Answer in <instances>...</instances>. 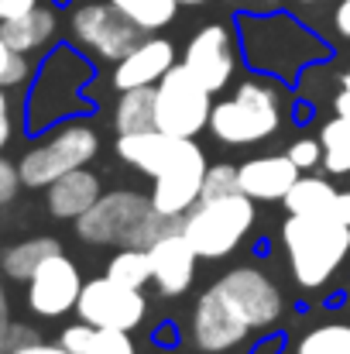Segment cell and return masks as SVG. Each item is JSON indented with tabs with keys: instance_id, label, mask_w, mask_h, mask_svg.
<instances>
[{
	"instance_id": "obj_2",
	"label": "cell",
	"mask_w": 350,
	"mask_h": 354,
	"mask_svg": "<svg viewBox=\"0 0 350 354\" xmlns=\"http://www.w3.org/2000/svg\"><path fill=\"white\" fill-rule=\"evenodd\" d=\"M90 80H93V66H90L86 52H79L76 45H59V48L45 52V62L38 66V73L31 80L28 104H24L28 131L41 134V131L55 127L59 120L86 114L83 86Z\"/></svg>"
},
{
	"instance_id": "obj_9",
	"label": "cell",
	"mask_w": 350,
	"mask_h": 354,
	"mask_svg": "<svg viewBox=\"0 0 350 354\" xmlns=\"http://www.w3.org/2000/svg\"><path fill=\"white\" fill-rule=\"evenodd\" d=\"M213 286L227 296V303L240 313V320L251 330H271L285 317V296H282L278 282L254 265H240V268L224 272Z\"/></svg>"
},
{
	"instance_id": "obj_11",
	"label": "cell",
	"mask_w": 350,
	"mask_h": 354,
	"mask_svg": "<svg viewBox=\"0 0 350 354\" xmlns=\"http://www.w3.org/2000/svg\"><path fill=\"white\" fill-rule=\"evenodd\" d=\"M79 292H83V275H79V265L66 251H55L52 258H45L38 272L24 282V303L31 317L38 320H62L76 313Z\"/></svg>"
},
{
	"instance_id": "obj_28",
	"label": "cell",
	"mask_w": 350,
	"mask_h": 354,
	"mask_svg": "<svg viewBox=\"0 0 350 354\" xmlns=\"http://www.w3.org/2000/svg\"><path fill=\"white\" fill-rule=\"evenodd\" d=\"M124 17H130L144 35L151 31H162L175 21V10H179V0H110Z\"/></svg>"
},
{
	"instance_id": "obj_19",
	"label": "cell",
	"mask_w": 350,
	"mask_h": 354,
	"mask_svg": "<svg viewBox=\"0 0 350 354\" xmlns=\"http://www.w3.org/2000/svg\"><path fill=\"white\" fill-rule=\"evenodd\" d=\"M299 165L282 151V155H254L244 165H237V183L240 193H247L254 203H275L285 200V193L299 179Z\"/></svg>"
},
{
	"instance_id": "obj_1",
	"label": "cell",
	"mask_w": 350,
	"mask_h": 354,
	"mask_svg": "<svg viewBox=\"0 0 350 354\" xmlns=\"http://www.w3.org/2000/svg\"><path fill=\"white\" fill-rule=\"evenodd\" d=\"M289 120V100L275 76H244L224 100H213L206 131L231 148H247L275 138Z\"/></svg>"
},
{
	"instance_id": "obj_4",
	"label": "cell",
	"mask_w": 350,
	"mask_h": 354,
	"mask_svg": "<svg viewBox=\"0 0 350 354\" xmlns=\"http://www.w3.org/2000/svg\"><path fill=\"white\" fill-rule=\"evenodd\" d=\"M168 224L151 207V196L110 189L76 221V237L93 248H148Z\"/></svg>"
},
{
	"instance_id": "obj_10",
	"label": "cell",
	"mask_w": 350,
	"mask_h": 354,
	"mask_svg": "<svg viewBox=\"0 0 350 354\" xmlns=\"http://www.w3.org/2000/svg\"><path fill=\"white\" fill-rule=\"evenodd\" d=\"M240 28L244 31H254V35H261V38H268V41H275V52H268L257 66H254V73H264V76H282V80H292V76H299L306 66H313L320 55H323V48H320V41L306 31V28H299L295 21H289L285 14H275V17H264V21H240Z\"/></svg>"
},
{
	"instance_id": "obj_26",
	"label": "cell",
	"mask_w": 350,
	"mask_h": 354,
	"mask_svg": "<svg viewBox=\"0 0 350 354\" xmlns=\"http://www.w3.org/2000/svg\"><path fill=\"white\" fill-rule=\"evenodd\" d=\"M320 141L327 176H350V111H333V118L320 127Z\"/></svg>"
},
{
	"instance_id": "obj_20",
	"label": "cell",
	"mask_w": 350,
	"mask_h": 354,
	"mask_svg": "<svg viewBox=\"0 0 350 354\" xmlns=\"http://www.w3.org/2000/svg\"><path fill=\"white\" fill-rule=\"evenodd\" d=\"M100 196H104L100 176L83 165V169H72V172L59 176L52 186H45V210L55 221H72L76 224Z\"/></svg>"
},
{
	"instance_id": "obj_37",
	"label": "cell",
	"mask_w": 350,
	"mask_h": 354,
	"mask_svg": "<svg viewBox=\"0 0 350 354\" xmlns=\"http://www.w3.org/2000/svg\"><path fill=\"white\" fill-rule=\"evenodd\" d=\"M333 28H337L340 38L350 41V0H340V3H337V10H333Z\"/></svg>"
},
{
	"instance_id": "obj_35",
	"label": "cell",
	"mask_w": 350,
	"mask_h": 354,
	"mask_svg": "<svg viewBox=\"0 0 350 354\" xmlns=\"http://www.w3.org/2000/svg\"><path fill=\"white\" fill-rule=\"evenodd\" d=\"M35 341H41V337H38V330H35L31 324H17V320H14V330H10V348H7V351L24 348V344H35Z\"/></svg>"
},
{
	"instance_id": "obj_36",
	"label": "cell",
	"mask_w": 350,
	"mask_h": 354,
	"mask_svg": "<svg viewBox=\"0 0 350 354\" xmlns=\"http://www.w3.org/2000/svg\"><path fill=\"white\" fill-rule=\"evenodd\" d=\"M41 0H0V21H10V17H21L28 10H35Z\"/></svg>"
},
{
	"instance_id": "obj_13",
	"label": "cell",
	"mask_w": 350,
	"mask_h": 354,
	"mask_svg": "<svg viewBox=\"0 0 350 354\" xmlns=\"http://www.w3.org/2000/svg\"><path fill=\"white\" fill-rule=\"evenodd\" d=\"M206 151L196 145V138L189 141V148L162 172L151 179V207L165 217V221H182L203 196V183H206Z\"/></svg>"
},
{
	"instance_id": "obj_32",
	"label": "cell",
	"mask_w": 350,
	"mask_h": 354,
	"mask_svg": "<svg viewBox=\"0 0 350 354\" xmlns=\"http://www.w3.org/2000/svg\"><path fill=\"white\" fill-rule=\"evenodd\" d=\"M21 189H24V183H21L17 162H10V158L0 155V207H3V203H14Z\"/></svg>"
},
{
	"instance_id": "obj_40",
	"label": "cell",
	"mask_w": 350,
	"mask_h": 354,
	"mask_svg": "<svg viewBox=\"0 0 350 354\" xmlns=\"http://www.w3.org/2000/svg\"><path fill=\"white\" fill-rule=\"evenodd\" d=\"M330 217H337V221L350 224V189H340V193H337V200H333V210H330Z\"/></svg>"
},
{
	"instance_id": "obj_16",
	"label": "cell",
	"mask_w": 350,
	"mask_h": 354,
	"mask_svg": "<svg viewBox=\"0 0 350 354\" xmlns=\"http://www.w3.org/2000/svg\"><path fill=\"white\" fill-rule=\"evenodd\" d=\"M148 254H151V286L158 289V296L179 299L182 292L193 289L200 254L189 244V237L182 234L179 221H172L162 234L148 244Z\"/></svg>"
},
{
	"instance_id": "obj_3",
	"label": "cell",
	"mask_w": 350,
	"mask_h": 354,
	"mask_svg": "<svg viewBox=\"0 0 350 354\" xmlns=\"http://www.w3.org/2000/svg\"><path fill=\"white\" fill-rule=\"evenodd\" d=\"M282 248L299 289H323L350 258V224L337 217L289 214L282 224Z\"/></svg>"
},
{
	"instance_id": "obj_42",
	"label": "cell",
	"mask_w": 350,
	"mask_h": 354,
	"mask_svg": "<svg viewBox=\"0 0 350 354\" xmlns=\"http://www.w3.org/2000/svg\"><path fill=\"white\" fill-rule=\"evenodd\" d=\"M179 3H189V7H196V3H206V0H179Z\"/></svg>"
},
{
	"instance_id": "obj_29",
	"label": "cell",
	"mask_w": 350,
	"mask_h": 354,
	"mask_svg": "<svg viewBox=\"0 0 350 354\" xmlns=\"http://www.w3.org/2000/svg\"><path fill=\"white\" fill-rule=\"evenodd\" d=\"M107 275L120 286H127V289H144L151 282L148 248H117V254L107 261Z\"/></svg>"
},
{
	"instance_id": "obj_34",
	"label": "cell",
	"mask_w": 350,
	"mask_h": 354,
	"mask_svg": "<svg viewBox=\"0 0 350 354\" xmlns=\"http://www.w3.org/2000/svg\"><path fill=\"white\" fill-rule=\"evenodd\" d=\"M10 330H14L10 296H7V286H3V275H0V354H7V348H10Z\"/></svg>"
},
{
	"instance_id": "obj_8",
	"label": "cell",
	"mask_w": 350,
	"mask_h": 354,
	"mask_svg": "<svg viewBox=\"0 0 350 354\" xmlns=\"http://www.w3.org/2000/svg\"><path fill=\"white\" fill-rule=\"evenodd\" d=\"M141 28L124 17L110 0H93V3H79L69 14V38L79 52L100 59V62H120L137 41H141Z\"/></svg>"
},
{
	"instance_id": "obj_39",
	"label": "cell",
	"mask_w": 350,
	"mask_h": 354,
	"mask_svg": "<svg viewBox=\"0 0 350 354\" xmlns=\"http://www.w3.org/2000/svg\"><path fill=\"white\" fill-rule=\"evenodd\" d=\"M333 111H337V114L350 111V62H347V69L340 73V93H337V100H333Z\"/></svg>"
},
{
	"instance_id": "obj_31",
	"label": "cell",
	"mask_w": 350,
	"mask_h": 354,
	"mask_svg": "<svg viewBox=\"0 0 350 354\" xmlns=\"http://www.w3.org/2000/svg\"><path fill=\"white\" fill-rule=\"evenodd\" d=\"M227 193H240L237 183V165L217 162L206 169V183H203V196H227Z\"/></svg>"
},
{
	"instance_id": "obj_18",
	"label": "cell",
	"mask_w": 350,
	"mask_h": 354,
	"mask_svg": "<svg viewBox=\"0 0 350 354\" xmlns=\"http://www.w3.org/2000/svg\"><path fill=\"white\" fill-rule=\"evenodd\" d=\"M175 66V45L168 38H158V35H148L141 38L120 62H114V83L117 93L124 90H137V86H158V80Z\"/></svg>"
},
{
	"instance_id": "obj_33",
	"label": "cell",
	"mask_w": 350,
	"mask_h": 354,
	"mask_svg": "<svg viewBox=\"0 0 350 354\" xmlns=\"http://www.w3.org/2000/svg\"><path fill=\"white\" fill-rule=\"evenodd\" d=\"M14 141V107H10V90L0 86V155Z\"/></svg>"
},
{
	"instance_id": "obj_17",
	"label": "cell",
	"mask_w": 350,
	"mask_h": 354,
	"mask_svg": "<svg viewBox=\"0 0 350 354\" xmlns=\"http://www.w3.org/2000/svg\"><path fill=\"white\" fill-rule=\"evenodd\" d=\"M193 138H179L168 134L162 127H148V131H130V134H117V158L144 176H162L186 148Z\"/></svg>"
},
{
	"instance_id": "obj_5",
	"label": "cell",
	"mask_w": 350,
	"mask_h": 354,
	"mask_svg": "<svg viewBox=\"0 0 350 354\" xmlns=\"http://www.w3.org/2000/svg\"><path fill=\"white\" fill-rule=\"evenodd\" d=\"M257 210L247 193L227 196H200V203L179 221L182 234L196 248L200 261H224L244 244V237L254 231Z\"/></svg>"
},
{
	"instance_id": "obj_38",
	"label": "cell",
	"mask_w": 350,
	"mask_h": 354,
	"mask_svg": "<svg viewBox=\"0 0 350 354\" xmlns=\"http://www.w3.org/2000/svg\"><path fill=\"white\" fill-rule=\"evenodd\" d=\"M7 354H72L66 351L62 344H48V341H35V344H24V348H14Z\"/></svg>"
},
{
	"instance_id": "obj_21",
	"label": "cell",
	"mask_w": 350,
	"mask_h": 354,
	"mask_svg": "<svg viewBox=\"0 0 350 354\" xmlns=\"http://www.w3.org/2000/svg\"><path fill=\"white\" fill-rule=\"evenodd\" d=\"M0 38H3L14 52L45 55V52H52V45H55V38H59V14H55V7L38 3L35 10H28V14H21V17L0 21Z\"/></svg>"
},
{
	"instance_id": "obj_22",
	"label": "cell",
	"mask_w": 350,
	"mask_h": 354,
	"mask_svg": "<svg viewBox=\"0 0 350 354\" xmlns=\"http://www.w3.org/2000/svg\"><path fill=\"white\" fill-rule=\"evenodd\" d=\"M59 344L72 354H137L130 330H114V327H93L86 320L69 324L59 334Z\"/></svg>"
},
{
	"instance_id": "obj_6",
	"label": "cell",
	"mask_w": 350,
	"mask_h": 354,
	"mask_svg": "<svg viewBox=\"0 0 350 354\" xmlns=\"http://www.w3.org/2000/svg\"><path fill=\"white\" fill-rule=\"evenodd\" d=\"M100 155V131L83 118H66L55 127H48V134L41 141H35L21 158V183L24 189H45L52 186L59 176L90 165Z\"/></svg>"
},
{
	"instance_id": "obj_24",
	"label": "cell",
	"mask_w": 350,
	"mask_h": 354,
	"mask_svg": "<svg viewBox=\"0 0 350 354\" xmlns=\"http://www.w3.org/2000/svg\"><path fill=\"white\" fill-rule=\"evenodd\" d=\"M337 193L340 189L327 176H299L282 203L289 214H299V217H330Z\"/></svg>"
},
{
	"instance_id": "obj_14",
	"label": "cell",
	"mask_w": 350,
	"mask_h": 354,
	"mask_svg": "<svg viewBox=\"0 0 350 354\" xmlns=\"http://www.w3.org/2000/svg\"><path fill=\"white\" fill-rule=\"evenodd\" d=\"M237 62H240V52H237V38L227 24H206L200 28L189 45L182 48V66L217 97L224 93L237 76Z\"/></svg>"
},
{
	"instance_id": "obj_15",
	"label": "cell",
	"mask_w": 350,
	"mask_h": 354,
	"mask_svg": "<svg viewBox=\"0 0 350 354\" xmlns=\"http://www.w3.org/2000/svg\"><path fill=\"white\" fill-rule=\"evenodd\" d=\"M189 334H193V344L200 351L227 354L251 337V327L240 320V313L227 303V296L217 286H210L206 292H200V299L193 306Z\"/></svg>"
},
{
	"instance_id": "obj_7",
	"label": "cell",
	"mask_w": 350,
	"mask_h": 354,
	"mask_svg": "<svg viewBox=\"0 0 350 354\" xmlns=\"http://www.w3.org/2000/svg\"><path fill=\"white\" fill-rule=\"evenodd\" d=\"M213 111V93L182 66L175 62L155 86V127L179 134V138H196L206 131Z\"/></svg>"
},
{
	"instance_id": "obj_12",
	"label": "cell",
	"mask_w": 350,
	"mask_h": 354,
	"mask_svg": "<svg viewBox=\"0 0 350 354\" xmlns=\"http://www.w3.org/2000/svg\"><path fill=\"white\" fill-rule=\"evenodd\" d=\"M76 317L93 327H114V330H137L148 317V296L141 289H127L110 275H97L83 282Z\"/></svg>"
},
{
	"instance_id": "obj_23",
	"label": "cell",
	"mask_w": 350,
	"mask_h": 354,
	"mask_svg": "<svg viewBox=\"0 0 350 354\" xmlns=\"http://www.w3.org/2000/svg\"><path fill=\"white\" fill-rule=\"evenodd\" d=\"M55 251H62V244H59V237H48V234L14 241L10 248L0 251V275L10 279V282H28L38 272V265L45 258H52Z\"/></svg>"
},
{
	"instance_id": "obj_30",
	"label": "cell",
	"mask_w": 350,
	"mask_h": 354,
	"mask_svg": "<svg viewBox=\"0 0 350 354\" xmlns=\"http://www.w3.org/2000/svg\"><path fill=\"white\" fill-rule=\"evenodd\" d=\"M285 155L299 165V172H313V169L323 165V141H320V134L316 138H295L285 148Z\"/></svg>"
},
{
	"instance_id": "obj_27",
	"label": "cell",
	"mask_w": 350,
	"mask_h": 354,
	"mask_svg": "<svg viewBox=\"0 0 350 354\" xmlns=\"http://www.w3.org/2000/svg\"><path fill=\"white\" fill-rule=\"evenodd\" d=\"M292 354H350V324L330 320V324L309 327L295 341Z\"/></svg>"
},
{
	"instance_id": "obj_25",
	"label": "cell",
	"mask_w": 350,
	"mask_h": 354,
	"mask_svg": "<svg viewBox=\"0 0 350 354\" xmlns=\"http://www.w3.org/2000/svg\"><path fill=\"white\" fill-rule=\"evenodd\" d=\"M114 127H117V134L155 127V86L124 90L117 97V107H114Z\"/></svg>"
},
{
	"instance_id": "obj_41",
	"label": "cell",
	"mask_w": 350,
	"mask_h": 354,
	"mask_svg": "<svg viewBox=\"0 0 350 354\" xmlns=\"http://www.w3.org/2000/svg\"><path fill=\"white\" fill-rule=\"evenodd\" d=\"M10 55H14V48L0 38V83H3V73H7V62H10Z\"/></svg>"
},
{
	"instance_id": "obj_43",
	"label": "cell",
	"mask_w": 350,
	"mask_h": 354,
	"mask_svg": "<svg viewBox=\"0 0 350 354\" xmlns=\"http://www.w3.org/2000/svg\"><path fill=\"white\" fill-rule=\"evenodd\" d=\"M299 3H320V0H299Z\"/></svg>"
}]
</instances>
